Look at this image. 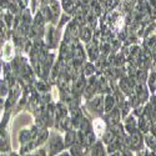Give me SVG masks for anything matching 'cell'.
Wrapping results in <instances>:
<instances>
[{
    "instance_id": "1",
    "label": "cell",
    "mask_w": 156,
    "mask_h": 156,
    "mask_svg": "<svg viewBox=\"0 0 156 156\" xmlns=\"http://www.w3.org/2000/svg\"><path fill=\"white\" fill-rule=\"evenodd\" d=\"M64 149H65V142L61 135L56 133L50 134L48 141L45 142V150H46L48 156H56L60 152H62Z\"/></svg>"
},
{
    "instance_id": "2",
    "label": "cell",
    "mask_w": 156,
    "mask_h": 156,
    "mask_svg": "<svg viewBox=\"0 0 156 156\" xmlns=\"http://www.w3.org/2000/svg\"><path fill=\"white\" fill-rule=\"evenodd\" d=\"M127 147L135 152L140 151V150H144V147H145L144 134H142L140 130H136V131L129 134V146Z\"/></svg>"
},
{
    "instance_id": "3",
    "label": "cell",
    "mask_w": 156,
    "mask_h": 156,
    "mask_svg": "<svg viewBox=\"0 0 156 156\" xmlns=\"http://www.w3.org/2000/svg\"><path fill=\"white\" fill-rule=\"evenodd\" d=\"M124 129L126 134H131L139 130V118L131 111L126 118H124Z\"/></svg>"
},
{
    "instance_id": "4",
    "label": "cell",
    "mask_w": 156,
    "mask_h": 156,
    "mask_svg": "<svg viewBox=\"0 0 156 156\" xmlns=\"http://www.w3.org/2000/svg\"><path fill=\"white\" fill-rule=\"evenodd\" d=\"M87 155L89 156H108L106 145L104 144L101 140H96L95 144H93L89 147Z\"/></svg>"
},
{
    "instance_id": "5",
    "label": "cell",
    "mask_w": 156,
    "mask_h": 156,
    "mask_svg": "<svg viewBox=\"0 0 156 156\" xmlns=\"http://www.w3.org/2000/svg\"><path fill=\"white\" fill-rule=\"evenodd\" d=\"M122 120V115H121V110L120 108H115L112 111L106 114V124L108 126H114V125H118L120 124V121Z\"/></svg>"
},
{
    "instance_id": "6",
    "label": "cell",
    "mask_w": 156,
    "mask_h": 156,
    "mask_svg": "<svg viewBox=\"0 0 156 156\" xmlns=\"http://www.w3.org/2000/svg\"><path fill=\"white\" fill-rule=\"evenodd\" d=\"M89 105L93 109V111L99 112V114H104V96L100 94H95L91 99L89 100Z\"/></svg>"
},
{
    "instance_id": "7",
    "label": "cell",
    "mask_w": 156,
    "mask_h": 156,
    "mask_svg": "<svg viewBox=\"0 0 156 156\" xmlns=\"http://www.w3.org/2000/svg\"><path fill=\"white\" fill-rule=\"evenodd\" d=\"M91 127H93V130H94L95 135L101 139V136H102L104 133H105L106 130H108L109 126H108V124H106L105 120H102V119H100V118H96V119H94V121H93V124H91Z\"/></svg>"
},
{
    "instance_id": "8",
    "label": "cell",
    "mask_w": 156,
    "mask_h": 156,
    "mask_svg": "<svg viewBox=\"0 0 156 156\" xmlns=\"http://www.w3.org/2000/svg\"><path fill=\"white\" fill-rule=\"evenodd\" d=\"M116 108V98L111 94L104 96V114H108Z\"/></svg>"
},
{
    "instance_id": "9",
    "label": "cell",
    "mask_w": 156,
    "mask_h": 156,
    "mask_svg": "<svg viewBox=\"0 0 156 156\" xmlns=\"http://www.w3.org/2000/svg\"><path fill=\"white\" fill-rule=\"evenodd\" d=\"M64 142H65V147H70L74 144H76V130H66L64 136Z\"/></svg>"
},
{
    "instance_id": "10",
    "label": "cell",
    "mask_w": 156,
    "mask_h": 156,
    "mask_svg": "<svg viewBox=\"0 0 156 156\" xmlns=\"http://www.w3.org/2000/svg\"><path fill=\"white\" fill-rule=\"evenodd\" d=\"M80 39L89 44L90 41H91V39H93V29L89 27V25H83L81 27V31H80Z\"/></svg>"
},
{
    "instance_id": "11",
    "label": "cell",
    "mask_w": 156,
    "mask_h": 156,
    "mask_svg": "<svg viewBox=\"0 0 156 156\" xmlns=\"http://www.w3.org/2000/svg\"><path fill=\"white\" fill-rule=\"evenodd\" d=\"M144 142H145V146L149 150H152L156 146V135L151 131H147L146 134H144Z\"/></svg>"
},
{
    "instance_id": "12",
    "label": "cell",
    "mask_w": 156,
    "mask_h": 156,
    "mask_svg": "<svg viewBox=\"0 0 156 156\" xmlns=\"http://www.w3.org/2000/svg\"><path fill=\"white\" fill-rule=\"evenodd\" d=\"M86 151L87 150H85V147L80 144H74L73 146L69 147V154L71 156H85Z\"/></svg>"
},
{
    "instance_id": "13",
    "label": "cell",
    "mask_w": 156,
    "mask_h": 156,
    "mask_svg": "<svg viewBox=\"0 0 156 156\" xmlns=\"http://www.w3.org/2000/svg\"><path fill=\"white\" fill-rule=\"evenodd\" d=\"M87 56L91 61H96V59H98V46L96 45L87 46Z\"/></svg>"
},
{
    "instance_id": "14",
    "label": "cell",
    "mask_w": 156,
    "mask_h": 156,
    "mask_svg": "<svg viewBox=\"0 0 156 156\" xmlns=\"http://www.w3.org/2000/svg\"><path fill=\"white\" fill-rule=\"evenodd\" d=\"M84 75L87 76V77L95 75V66H94L91 62H87L85 66H84Z\"/></svg>"
},
{
    "instance_id": "15",
    "label": "cell",
    "mask_w": 156,
    "mask_h": 156,
    "mask_svg": "<svg viewBox=\"0 0 156 156\" xmlns=\"http://www.w3.org/2000/svg\"><path fill=\"white\" fill-rule=\"evenodd\" d=\"M12 48H11V44H9V43H6L5 44V46H4V58H6V59H10L11 56H12Z\"/></svg>"
},
{
    "instance_id": "16",
    "label": "cell",
    "mask_w": 156,
    "mask_h": 156,
    "mask_svg": "<svg viewBox=\"0 0 156 156\" xmlns=\"http://www.w3.org/2000/svg\"><path fill=\"white\" fill-rule=\"evenodd\" d=\"M151 56H152V59H154V61L156 62V43H155V45L151 48Z\"/></svg>"
},
{
    "instance_id": "17",
    "label": "cell",
    "mask_w": 156,
    "mask_h": 156,
    "mask_svg": "<svg viewBox=\"0 0 156 156\" xmlns=\"http://www.w3.org/2000/svg\"><path fill=\"white\" fill-rule=\"evenodd\" d=\"M108 156H122V152H121V150L120 151H115V152L108 154Z\"/></svg>"
},
{
    "instance_id": "18",
    "label": "cell",
    "mask_w": 156,
    "mask_h": 156,
    "mask_svg": "<svg viewBox=\"0 0 156 156\" xmlns=\"http://www.w3.org/2000/svg\"><path fill=\"white\" fill-rule=\"evenodd\" d=\"M56 156H71L70 154H69V151L66 152V151H62V152H60L59 155H56Z\"/></svg>"
},
{
    "instance_id": "19",
    "label": "cell",
    "mask_w": 156,
    "mask_h": 156,
    "mask_svg": "<svg viewBox=\"0 0 156 156\" xmlns=\"http://www.w3.org/2000/svg\"><path fill=\"white\" fill-rule=\"evenodd\" d=\"M85 156H89V155H87V151H86V155H85Z\"/></svg>"
}]
</instances>
